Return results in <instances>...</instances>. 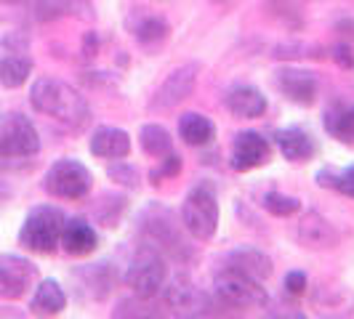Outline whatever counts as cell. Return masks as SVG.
Here are the masks:
<instances>
[{
	"mask_svg": "<svg viewBox=\"0 0 354 319\" xmlns=\"http://www.w3.org/2000/svg\"><path fill=\"white\" fill-rule=\"evenodd\" d=\"M30 102L40 115L59 120L72 130L86 128L91 120L88 102L72 86H67L64 80H56V77H37L30 90Z\"/></svg>",
	"mask_w": 354,
	"mask_h": 319,
	"instance_id": "cell-1",
	"label": "cell"
},
{
	"mask_svg": "<svg viewBox=\"0 0 354 319\" xmlns=\"http://www.w3.org/2000/svg\"><path fill=\"white\" fill-rule=\"evenodd\" d=\"M64 213L53 205H37L27 213L21 231H19V245H24L32 253L48 255L59 248L62 242V229H64Z\"/></svg>",
	"mask_w": 354,
	"mask_h": 319,
	"instance_id": "cell-2",
	"label": "cell"
},
{
	"mask_svg": "<svg viewBox=\"0 0 354 319\" xmlns=\"http://www.w3.org/2000/svg\"><path fill=\"white\" fill-rule=\"evenodd\" d=\"M181 224L195 240L205 242L218 229V200L211 186H195L184 197L181 205Z\"/></svg>",
	"mask_w": 354,
	"mask_h": 319,
	"instance_id": "cell-3",
	"label": "cell"
},
{
	"mask_svg": "<svg viewBox=\"0 0 354 319\" xmlns=\"http://www.w3.org/2000/svg\"><path fill=\"white\" fill-rule=\"evenodd\" d=\"M142 231L147 237V248L158 250V253H168V255H176V258H184V242H181V231H178V224L174 218V213L168 208H160V205H149L147 211L142 213Z\"/></svg>",
	"mask_w": 354,
	"mask_h": 319,
	"instance_id": "cell-4",
	"label": "cell"
},
{
	"mask_svg": "<svg viewBox=\"0 0 354 319\" xmlns=\"http://www.w3.org/2000/svg\"><path fill=\"white\" fill-rule=\"evenodd\" d=\"M43 186L59 200H83L93 186V176L77 160H56L43 178Z\"/></svg>",
	"mask_w": 354,
	"mask_h": 319,
	"instance_id": "cell-5",
	"label": "cell"
},
{
	"mask_svg": "<svg viewBox=\"0 0 354 319\" xmlns=\"http://www.w3.org/2000/svg\"><path fill=\"white\" fill-rule=\"evenodd\" d=\"M125 282H128V287L139 298H149V301L158 298L160 293L165 290V282H168V269H165V261H162V253L149 248L144 250V253H139L128 264Z\"/></svg>",
	"mask_w": 354,
	"mask_h": 319,
	"instance_id": "cell-6",
	"label": "cell"
},
{
	"mask_svg": "<svg viewBox=\"0 0 354 319\" xmlns=\"http://www.w3.org/2000/svg\"><path fill=\"white\" fill-rule=\"evenodd\" d=\"M261 284L264 282H256L248 274L224 266V271L216 274L213 287H216V296L221 298V303L234 306V309H253V306H266V301H269Z\"/></svg>",
	"mask_w": 354,
	"mask_h": 319,
	"instance_id": "cell-7",
	"label": "cell"
},
{
	"mask_svg": "<svg viewBox=\"0 0 354 319\" xmlns=\"http://www.w3.org/2000/svg\"><path fill=\"white\" fill-rule=\"evenodd\" d=\"M40 152V136L35 125L24 115H8L0 123V157L3 160H27Z\"/></svg>",
	"mask_w": 354,
	"mask_h": 319,
	"instance_id": "cell-8",
	"label": "cell"
},
{
	"mask_svg": "<svg viewBox=\"0 0 354 319\" xmlns=\"http://www.w3.org/2000/svg\"><path fill=\"white\" fill-rule=\"evenodd\" d=\"M197 72H200L197 64H184V67H178V70L171 72V75L162 80V86L155 90L152 102H149L152 112L174 109V106H178L184 99H189V96H192V90H195Z\"/></svg>",
	"mask_w": 354,
	"mask_h": 319,
	"instance_id": "cell-9",
	"label": "cell"
},
{
	"mask_svg": "<svg viewBox=\"0 0 354 319\" xmlns=\"http://www.w3.org/2000/svg\"><path fill=\"white\" fill-rule=\"evenodd\" d=\"M37 277V269L27 258L19 255H0V298L17 301L21 298Z\"/></svg>",
	"mask_w": 354,
	"mask_h": 319,
	"instance_id": "cell-10",
	"label": "cell"
},
{
	"mask_svg": "<svg viewBox=\"0 0 354 319\" xmlns=\"http://www.w3.org/2000/svg\"><path fill=\"white\" fill-rule=\"evenodd\" d=\"M269 157H272V146H269V142H266L261 133H256V130H243V133L234 136L232 152H230V165L237 173L253 171V168L264 165Z\"/></svg>",
	"mask_w": 354,
	"mask_h": 319,
	"instance_id": "cell-11",
	"label": "cell"
},
{
	"mask_svg": "<svg viewBox=\"0 0 354 319\" xmlns=\"http://www.w3.org/2000/svg\"><path fill=\"white\" fill-rule=\"evenodd\" d=\"M274 83L288 102L301 106H312L317 102V77L309 70H296V67H285L274 72Z\"/></svg>",
	"mask_w": 354,
	"mask_h": 319,
	"instance_id": "cell-12",
	"label": "cell"
},
{
	"mask_svg": "<svg viewBox=\"0 0 354 319\" xmlns=\"http://www.w3.org/2000/svg\"><path fill=\"white\" fill-rule=\"evenodd\" d=\"M224 104L240 120H253V117H261L266 112L264 93L253 86H232L224 96Z\"/></svg>",
	"mask_w": 354,
	"mask_h": 319,
	"instance_id": "cell-13",
	"label": "cell"
},
{
	"mask_svg": "<svg viewBox=\"0 0 354 319\" xmlns=\"http://www.w3.org/2000/svg\"><path fill=\"white\" fill-rule=\"evenodd\" d=\"M227 269L243 271V274H248L250 280H256V282H266L272 277V261H269V255H264L261 250L256 248H248V245L232 250L230 255H227Z\"/></svg>",
	"mask_w": 354,
	"mask_h": 319,
	"instance_id": "cell-14",
	"label": "cell"
},
{
	"mask_svg": "<svg viewBox=\"0 0 354 319\" xmlns=\"http://www.w3.org/2000/svg\"><path fill=\"white\" fill-rule=\"evenodd\" d=\"M299 240L304 248H333L338 242V234L333 229V224L328 218H322L319 213H306L299 224Z\"/></svg>",
	"mask_w": 354,
	"mask_h": 319,
	"instance_id": "cell-15",
	"label": "cell"
},
{
	"mask_svg": "<svg viewBox=\"0 0 354 319\" xmlns=\"http://www.w3.org/2000/svg\"><path fill=\"white\" fill-rule=\"evenodd\" d=\"M59 245L67 250L70 255H88L99 245V237H96V231H93V226H91L88 221L70 218V221H64L62 242Z\"/></svg>",
	"mask_w": 354,
	"mask_h": 319,
	"instance_id": "cell-16",
	"label": "cell"
},
{
	"mask_svg": "<svg viewBox=\"0 0 354 319\" xmlns=\"http://www.w3.org/2000/svg\"><path fill=\"white\" fill-rule=\"evenodd\" d=\"M131 152V136L120 128H99L91 139V155L104 160H123Z\"/></svg>",
	"mask_w": 354,
	"mask_h": 319,
	"instance_id": "cell-17",
	"label": "cell"
},
{
	"mask_svg": "<svg viewBox=\"0 0 354 319\" xmlns=\"http://www.w3.org/2000/svg\"><path fill=\"white\" fill-rule=\"evenodd\" d=\"M274 142L280 146L285 160L290 162H304L315 155V142L309 139V133L301 128H283L274 133Z\"/></svg>",
	"mask_w": 354,
	"mask_h": 319,
	"instance_id": "cell-18",
	"label": "cell"
},
{
	"mask_svg": "<svg viewBox=\"0 0 354 319\" xmlns=\"http://www.w3.org/2000/svg\"><path fill=\"white\" fill-rule=\"evenodd\" d=\"M178 136L189 146H205L216 136V125L200 112H184L178 120Z\"/></svg>",
	"mask_w": 354,
	"mask_h": 319,
	"instance_id": "cell-19",
	"label": "cell"
},
{
	"mask_svg": "<svg viewBox=\"0 0 354 319\" xmlns=\"http://www.w3.org/2000/svg\"><path fill=\"white\" fill-rule=\"evenodd\" d=\"M30 309H32L35 314H43V317L62 314V311L67 309V296H64L62 284L56 282V280H43V282L37 284Z\"/></svg>",
	"mask_w": 354,
	"mask_h": 319,
	"instance_id": "cell-20",
	"label": "cell"
},
{
	"mask_svg": "<svg viewBox=\"0 0 354 319\" xmlns=\"http://www.w3.org/2000/svg\"><path fill=\"white\" fill-rule=\"evenodd\" d=\"M32 72V61L30 56H21V53H8L0 59V86L3 88H19L27 83Z\"/></svg>",
	"mask_w": 354,
	"mask_h": 319,
	"instance_id": "cell-21",
	"label": "cell"
},
{
	"mask_svg": "<svg viewBox=\"0 0 354 319\" xmlns=\"http://www.w3.org/2000/svg\"><path fill=\"white\" fill-rule=\"evenodd\" d=\"M325 130L344 144L354 142V104H338L325 115Z\"/></svg>",
	"mask_w": 354,
	"mask_h": 319,
	"instance_id": "cell-22",
	"label": "cell"
},
{
	"mask_svg": "<svg viewBox=\"0 0 354 319\" xmlns=\"http://www.w3.org/2000/svg\"><path fill=\"white\" fill-rule=\"evenodd\" d=\"M139 139H142V149L152 157L162 160L165 155L174 152V142H171V136L162 125H144Z\"/></svg>",
	"mask_w": 354,
	"mask_h": 319,
	"instance_id": "cell-23",
	"label": "cell"
},
{
	"mask_svg": "<svg viewBox=\"0 0 354 319\" xmlns=\"http://www.w3.org/2000/svg\"><path fill=\"white\" fill-rule=\"evenodd\" d=\"M317 184L322 189H336L341 195L354 200V165L344 168V171H333V168H319Z\"/></svg>",
	"mask_w": 354,
	"mask_h": 319,
	"instance_id": "cell-24",
	"label": "cell"
},
{
	"mask_svg": "<svg viewBox=\"0 0 354 319\" xmlns=\"http://www.w3.org/2000/svg\"><path fill=\"white\" fill-rule=\"evenodd\" d=\"M266 8H269L272 17L283 19L288 27H299L301 24V6L296 0H269Z\"/></svg>",
	"mask_w": 354,
	"mask_h": 319,
	"instance_id": "cell-25",
	"label": "cell"
},
{
	"mask_svg": "<svg viewBox=\"0 0 354 319\" xmlns=\"http://www.w3.org/2000/svg\"><path fill=\"white\" fill-rule=\"evenodd\" d=\"M75 8V0H35L32 11L40 21H51L56 17H64Z\"/></svg>",
	"mask_w": 354,
	"mask_h": 319,
	"instance_id": "cell-26",
	"label": "cell"
},
{
	"mask_svg": "<svg viewBox=\"0 0 354 319\" xmlns=\"http://www.w3.org/2000/svg\"><path fill=\"white\" fill-rule=\"evenodd\" d=\"M264 208L272 215H293V213H299L301 208V202L296 200V197H288V195H280V192H269L264 195Z\"/></svg>",
	"mask_w": 354,
	"mask_h": 319,
	"instance_id": "cell-27",
	"label": "cell"
},
{
	"mask_svg": "<svg viewBox=\"0 0 354 319\" xmlns=\"http://www.w3.org/2000/svg\"><path fill=\"white\" fill-rule=\"evenodd\" d=\"M165 35H168V21L160 17L142 19V24H139V30H136L139 43H158V40H162Z\"/></svg>",
	"mask_w": 354,
	"mask_h": 319,
	"instance_id": "cell-28",
	"label": "cell"
},
{
	"mask_svg": "<svg viewBox=\"0 0 354 319\" xmlns=\"http://www.w3.org/2000/svg\"><path fill=\"white\" fill-rule=\"evenodd\" d=\"M178 171H181V160L171 152V155L162 157L160 168H155V171L149 173V178H152V184H160V178H174V176H178Z\"/></svg>",
	"mask_w": 354,
	"mask_h": 319,
	"instance_id": "cell-29",
	"label": "cell"
},
{
	"mask_svg": "<svg viewBox=\"0 0 354 319\" xmlns=\"http://www.w3.org/2000/svg\"><path fill=\"white\" fill-rule=\"evenodd\" d=\"M109 178L118 181V184H123V186H128V189H133V186L139 184V173H136L131 165H125L123 160L115 162V165L109 168Z\"/></svg>",
	"mask_w": 354,
	"mask_h": 319,
	"instance_id": "cell-30",
	"label": "cell"
},
{
	"mask_svg": "<svg viewBox=\"0 0 354 319\" xmlns=\"http://www.w3.org/2000/svg\"><path fill=\"white\" fill-rule=\"evenodd\" d=\"M330 56H333V61H336L338 67H344V70H354V51H352V46H346V43H338V46H333Z\"/></svg>",
	"mask_w": 354,
	"mask_h": 319,
	"instance_id": "cell-31",
	"label": "cell"
},
{
	"mask_svg": "<svg viewBox=\"0 0 354 319\" xmlns=\"http://www.w3.org/2000/svg\"><path fill=\"white\" fill-rule=\"evenodd\" d=\"M285 290L293 293V296H301L304 290H306V274L304 271H290L285 277Z\"/></svg>",
	"mask_w": 354,
	"mask_h": 319,
	"instance_id": "cell-32",
	"label": "cell"
},
{
	"mask_svg": "<svg viewBox=\"0 0 354 319\" xmlns=\"http://www.w3.org/2000/svg\"><path fill=\"white\" fill-rule=\"evenodd\" d=\"M0 3H6V6H14V3H24V0H0Z\"/></svg>",
	"mask_w": 354,
	"mask_h": 319,
	"instance_id": "cell-33",
	"label": "cell"
}]
</instances>
